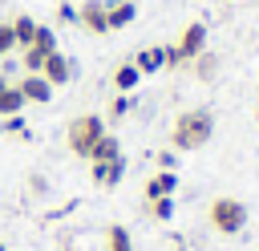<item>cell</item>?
I'll return each mask as SVG.
<instances>
[{"instance_id":"obj_1","label":"cell","mask_w":259,"mask_h":251,"mask_svg":"<svg viewBox=\"0 0 259 251\" xmlns=\"http://www.w3.org/2000/svg\"><path fill=\"white\" fill-rule=\"evenodd\" d=\"M210 138H214V113H210L206 105H190V109H182V113L174 117V126H170V146L182 150V154L202 150Z\"/></svg>"},{"instance_id":"obj_10","label":"cell","mask_w":259,"mask_h":251,"mask_svg":"<svg viewBox=\"0 0 259 251\" xmlns=\"http://www.w3.org/2000/svg\"><path fill=\"white\" fill-rule=\"evenodd\" d=\"M134 69L146 77V73H158V69H166V45H146V49H138V57H134Z\"/></svg>"},{"instance_id":"obj_3","label":"cell","mask_w":259,"mask_h":251,"mask_svg":"<svg viewBox=\"0 0 259 251\" xmlns=\"http://www.w3.org/2000/svg\"><path fill=\"white\" fill-rule=\"evenodd\" d=\"M206 219H210V227H214L219 235H239V231L247 227V206H243L239 198H231V194H219V198H210Z\"/></svg>"},{"instance_id":"obj_25","label":"cell","mask_w":259,"mask_h":251,"mask_svg":"<svg viewBox=\"0 0 259 251\" xmlns=\"http://www.w3.org/2000/svg\"><path fill=\"white\" fill-rule=\"evenodd\" d=\"M0 85H4V69H0Z\"/></svg>"},{"instance_id":"obj_6","label":"cell","mask_w":259,"mask_h":251,"mask_svg":"<svg viewBox=\"0 0 259 251\" xmlns=\"http://www.w3.org/2000/svg\"><path fill=\"white\" fill-rule=\"evenodd\" d=\"M77 24L93 36H105L109 32V20H105V0H81L77 8Z\"/></svg>"},{"instance_id":"obj_12","label":"cell","mask_w":259,"mask_h":251,"mask_svg":"<svg viewBox=\"0 0 259 251\" xmlns=\"http://www.w3.org/2000/svg\"><path fill=\"white\" fill-rule=\"evenodd\" d=\"M134 16H138L134 0H105V20H109V28H125V24H134Z\"/></svg>"},{"instance_id":"obj_9","label":"cell","mask_w":259,"mask_h":251,"mask_svg":"<svg viewBox=\"0 0 259 251\" xmlns=\"http://www.w3.org/2000/svg\"><path fill=\"white\" fill-rule=\"evenodd\" d=\"M89 170H93V182L109 190V186H117V182H121V174H125V158L117 154L113 162H89Z\"/></svg>"},{"instance_id":"obj_26","label":"cell","mask_w":259,"mask_h":251,"mask_svg":"<svg viewBox=\"0 0 259 251\" xmlns=\"http://www.w3.org/2000/svg\"><path fill=\"white\" fill-rule=\"evenodd\" d=\"M0 251H8V247H4V243H0Z\"/></svg>"},{"instance_id":"obj_21","label":"cell","mask_w":259,"mask_h":251,"mask_svg":"<svg viewBox=\"0 0 259 251\" xmlns=\"http://www.w3.org/2000/svg\"><path fill=\"white\" fill-rule=\"evenodd\" d=\"M16 49V36H12V24H0V61Z\"/></svg>"},{"instance_id":"obj_14","label":"cell","mask_w":259,"mask_h":251,"mask_svg":"<svg viewBox=\"0 0 259 251\" xmlns=\"http://www.w3.org/2000/svg\"><path fill=\"white\" fill-rule=\"evenodd\" d=\"M138 81H142V73L134 69V61H125V65H117V69H113V89H117V93H134V89H138Z\"/></svg>"},{"instance_id":"obj_4","label":"cell","mask_w":259,"mask_h":251,"mask_svg":"<svg viewBox=\"0 0 259 251\" xmlns=\"http://www.w3.org/2000/svg\"><path fill=\"white\" fill-rule=\"evenodd\" d=\"M101 134H105V121H101L97 113H81V117L69 121V130H65V146H69L77 158H89V150L97 146Z\"/></svg>"},{"instance_id":"obj_15","label":"cell","mask_w":259,"mask_h":251,"mask_svg":"<svg viewBox=\"0 0 259 251\" xmlns=\"http://www.w3.org/2000/svg\"><path fill=\"white\" fill-rule=\"evenodd\" d=\"M20 109H24L20 89H16L12 81H4V85H0V117H12V113H20Z\"/></svg>"},{"instance_id":"obj_16","label":"cell","mask_w":259,"mask_h":251,"mask_svg":"<svg viewBox=\"0 0 259 251\" xmlns=\"http://www.w3.org/2000/svg\"><path fill=\"white\" fill-rule=\"evenodd\" d=\"M117 154H121L117 138H113V134H101V138H97V146L89 150V162H113Z\"/></svg>"},{"instance_id":"obj_2","label":"cell","mask_w":259,"mask_h":251,"mask_svg":"<svg viewBox=\"0 0 259 251\" xmlns=\"http://www.w3.org/2000/svg\"><path fill=\"white\" fill-rule=\"evenodd\" d=\"M206 49V24L202 20H190L174 45H166V69H178V65H190L198 53Z\"/></svg>"},{"instance_id":"obj_7","label":"cell","mask_w":259,"mask_h":251,"mask_svg":"<svg viewBox=\"0 0 259 251\" xmlns=\"http://www.w3.org/2000/svg\"><path fill=\"white\" fill-rule=\"evenodd\" d=\"M16 89H20L24 105H49V97H53V85H49L40 73H24V77L16 81Z\"/></svg>"},{"instance_id":"obj_24","label":"cell","mask_w":259,"mask_h":251,"mask_svg":"<svg viewBox=\"0 0 259 251\" xmlns=\"http://www.w3.org/2000/svg\"><path fill=\"white\" fill-rule=\"evenodd\" d=\"M158 162H162V170H170V166H174V150H162V154H158Z\"/></svg>"},{"instance_id":"obj_18","label":"cell","mask_w":259,"mask_h":251,"mask_svg":"<svg viewBox=\"0 0 259 251\" xmlns=\"http://www.w3.org/2000/svg\"><path fill=\"white\" fill-rule=\"evenodd\" d=\"M105 251H134V239H130V231L121 223L105 227Z\"/></svg>"},{"instance_id":"obj_19","label":"cell","mask_w":259,"mask_h":251,"mask_svg":"<svg viewBox=\"0 0 259 251\" xmlns=\"http://www.w3.org/2000/svg\"><path fill=\"white\" fill-rule=\"evenodd\" d=\"M146 211H150V219L166 223V219L174 215V194H166V198H146Z\"/></svg>"},{"instance_id":"obj_5","label":"cell","mask_w":259,"mask_h":251,"mask_svg":"<svg viewBox=\"0 0 259 251\" xmlns=\"http://www.w3.org/2000/svg\"><path fill=\"white\" fill-rule=\"evenodd\" d=\"M49 53H57V32L49 24H36V36H32L28 49H20V61H24L28 73H40V65H45Z\"/></svg>"},{"instance_id":"obj_22","label":"cell","mask_w":259,"mask_h":251,"mask_svg":"<svg viewBox=\"0 0 259 251\" xmlns=\"http://www.w3.org/2000/svg\"><path fill=\"white\" fill-rule=\"evenodd\" d=\"M57 20H61V24H77V8H73V4H61V8H57Z\"/></svg>"},{"instance_id":"obj_20","label":"cell","mask_w":259,"mask_h":251,"mask_svg":"<svg viewBox=\"0 0 259 251\" xmlns=\"http://www.w3.org/2000/svg\"><path fill=\"white\" fill-rule=\"evenodd\" d=\"M130 105H134V101H130V93H117V97L109 101V117H113V121H117V117H125V113H130Z\"/></svg>"},{"instance_id":"obj_23","label":"cell","mask_w":259,"mask_h":251,"mask_svg":"<svg viewBox=\"0 0 259 251\" xmlns=\"http://www.w3.org/2000/svg\"><path fill=\"white\" fill-rule=\"evenodd\" d=\"M4 130H8V134H24V117H20V113L4 117Z\"/></svg>"},{"instance_id":"obj_27","label":"cell","mask_w":259,"mask_h":251,"mask_svg":"<svg viewBox=\"0 0 259 251\" xmlns=\"http://www.w3.org/2000/svg\"><path fill=\"white\" fill-rule=\"evenodd\" d=\"M0 4H4V0H0Z\"/></svg>"},{"instance_id":"obj_11","label":"cell","mask_w":259,"mask_h":251,"mask_svg":"<svg viewBox=\"0 0 259 251\" xmlns=\"http://www.w3.org/2000/svg\"><path fill=\"white\" fill-rule=\"evenodd\" d=\"M178 194V174L174 170H158L154 178H146V198H166Z\"/></svg>"},{"instance_id":"obj_17","label":"cell","mask_w":259,"mask_h":251,"mask_svg":"<svg viewBox=\"0 0 259 251\" xmlns=\"http://www.w3.org/2000/svg\"><path fill=\"white\" fill-rule=\"evenodd\" d=\"M190 69H194V77H198V81H210V77L219 73V57H214L210 49H202V53L190 61Z\"/></svg>"},{"instance_id":"obj_8","label":"cell","mask_w":259,"mask_h":251,"mask_svg":"<svg viewBox=\"0 0 259 251\" xmlns=\"http://www.w3.org/2000/svg\"><path fill=\"white\" fill-rule=\"evenodd\" d=\"M40 77H45L53 89H57V85H69V77H73V61H69V57L57 49V53H49V57H45V65H40Z\"/></svg>"},{"instance_id":"obj_13","label":"cell","mask_w":259,"mask_h":251,"mask_svg":"<svg viewBox=\"0 0 259 251\" xmlns=\"http://www.w3.org/2000/svg\"><path fill=\"white\" fill-rule=\"evenodd\" d=\"M12 24V36H16V49H28L32 45V36H36V20L28 16V12H20L16 20H8Z\"/></svg>"}]
</instances>
